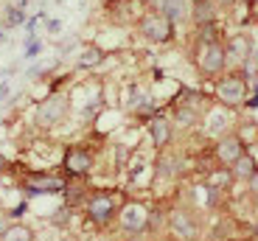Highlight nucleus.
<instances>
[{"label": "nucleus", "instance_id": "f03ea898", "mask_svg": "<svg viewBox=\"0 0 258 241\" xmlns=\"http://www.w3.org/2000/svg\"><path fill=\"white\" fill-rule=\"evenodd\" d=\"M213 96L219 101L222 107L227 110H236V107H244L247 96H250V82H247L244 73L233 70V73H222L216 78V85H213Z\"/></svg>", "mask_w": 258, "mask_h": 241}, {"label": "nucleus", "instance_id": "6ab92c4d", "mask_svg": "<svg viewBox=\"0 0 258 241\" xmlns=\"http://www.w3.org/2000/svg\"><path fill=\"white\" fill-rule=\"evenodd\" d=\"M126 241H141V238H126Z\"/></svg>", "mask_w": 258, "mask_h": 241}, {"label": "nucleus", "instance_id": "f8f14e48", "mask_svg": "<svg viewBox=\"0 0 258 241\" xmlns=\"http://www.w3.org/2000/svg\"><path fill=\"white\" fill-rule=\"evenodd\" d=\"M23 188L28 194H59V191H64V180L62 177H51V174H31L23 183Z\"/></svg>", "mask_w": 258, "mask_h": 241}, {"label": "nucleus", "instance_id": "9b49d317", "mask_svg": "<svg viewBox=\"0 0 258 241\" xmlns=\"http://www.w3.org/2000/svg\"><path fill=\"white\" fill-rule=\"evenodd\" d=\"M219 3L216 0H194L191 3V23L197 28L202 26H216V20H219Z\"/></svg>", "mask_w": 258, "mask_h": 241}, {"label": "nucleus", "instance_id": "20e7f679", "mask_svg": "<svg viewBox=\"0 0 258 241\" xmlns=\"http://www.w3.org/2000/svg\"><path fill=\"white\" fill-rule=\"evenodd\" d=\"M93 163H96V157L87 146H71V149H64L62 171L68 177H87L93 171Z\"/></svg>", "mask_w": 258, "mask_h": 241}, {"label": "nucleus", "instance_id": "6e6552de", "mask_svg": "<svg viewBox=\"0 0 258 241\" xmlns=\"http://www.w3.org/2000/svg\"><path fill=\"white\" fill-rule=\"evenodd\" d=\"M247 151V143L241 140V135H236V132H227V135H222L219 140H216V149H213V154H216V160H219L222 166H233L236 160H239L241 154Z\"/></svg>", "mask_w": 258, "mask_h": 241}, {"label": "nucleus", "instance_id": "0eeeda50", "mask_svg": "<svg viewBox=\"0 0 258 241\" xmlns=\"http://www.w3.org/2000/svg\"><path fill=\"white\" fill-rule=\"evenodd\" d=\"M64 115H68V98L64 96H51L37 107V126L51 129V126H56Z\"/></svg>", "mask_w": 258, "mask_h": 241}, {"label": "nucleus", "instance_id": "7ed1b4c3", "mask_svg": "<svg viewBox=\"0 0 258 241\" xmlns=\"http://www.w3.org/2000/svg\"><path fill=\"white\" fill-rule=\"evenodd\" d=\"M138 34H141L146 42L168 45V42H174V37H177V26L166 17V14L149 9V12L141 14V20H138Z\"/></svg>", "mask_w": 258, "mask_h": 241}, {"label": "nucleus", "instance_id": "a211bd4d", "mask_svg": "<svg viewBox=\"0 0 258 241\" xmlns=\"http://www.w3.org/2000/svg\"><path fill=\"white\" fill-rule=\"evenodd\" d=\"M250 6H258V0H250Z\"/></svg>", "mask_w": 258, "mask_h": 241}, {"label": "nucleus", "instance_id": "f3484780", "mask_svg": "<svg viewBox=\"0 0 258 241\" xmlns=\"http://www.w3.org/2000/svg\"><path fill=\"white\" fill-rule=\"evenodd\" d=\"M219 6H230V3H236V0H216Z\"/></svg>", "mask_w": 258, "mask_h": 241}, {"label": "nucleus", "instance_id": "aec40b11", "mask_svg": "<svg viewBox=\"0 0 258 241\" xmlns=\"http://www.w3.org/2000/svg\"><path fill=\"white\" fill-rule=\"evenodd\" d=\"M143 3H149V0H143Z\"/></svg>", "mask_w": 258, "mask_h": 241}, {"label": "nucleus", "instance_id": "f257e3e1", "mask_svg": "<svg viewBox=\"0 0 258 241\" xmlns=\"http://www.w3.org/2000/svg\"><path fill=\"white\" fill-rule=\"evenodd\" d=\"M227 45L219 37H202L200 48L194 53V65L202 78H219L227 70Z\"/></svg>", "mask_w": 258, "mask_h": 241}, {"label": "nucleus", "instance_id": "ddd939ff", "mask_svg": "<svg viewBox=\"0 0 258 241\" xmlns=\"http://www.w3.org/2000/svg\"><path fill=\"white\" fill-rule=\"evenodd\" d=\"M168 227H171L174 235H180V238H185V241L197 238V233H200V227H197V222H194V216H188L185 210H174V213L168 216Z\"/></svg>", "mask_w": 258, "mask_h": 241}, {"label": "nucleus", "instance_id": "2eb2a0df", "mask_svg": "<svg viewBox=\"0 0 258 241\" xmlns=\"http://www.w3.org/2000/svg\"><path fill=\"white\" fill-rule=\"evenodd\" d=\"M0 241H34V230L28 224H9L0 233Z\"/></svg>", "mask_w": 258, "mask_h": 241}, {"label": "nucleus", "instance_id": "dca6fc26", "mask_svg": "<svg viewBox=\"0 0 258 241\" xmlns=\"http://www.w3.org/2000/svg\"><path fill=\"white\" fill-rule=\"evenodd\" d=\"M101 59H104V51L101 48H84L82 51V56H79V67H96V65H101Z\"/></svg>", "mask_w": 258, "mask_h": 241}, {"label": "nucleus", "instance_id": "9d476101", "mask_svg": "<svg viewBox=\"0 0 258 241\" xmlns=\"http://www.w3.org/2000/svg\"><path fill=\"white\" fill-rule=\"evenodd\" d=\"M149 137H152V143H155L157 151L168 149L171 140H174V121L166 115H157L149 121Z\"/></svg>", "mask_w": 258, "mask_h": 241}, {"label": "nucleus", "instance_id": "1a4fd4ad", "mask_svg": "<svg viewBox=\"0 0 258 241\" xmlns=\"http://www.w3.org/2000/svg\"><path fill=\"white\" fill-rule=\"evenodd\" d=\"M146 6L160 12V14H166L174 26L191 20V0H149Z\"/></svg>", "mask_w": 258, "mask_h": 241}, {"label": "nucleus", "instance_id": "4468645a", "mask_svg": "<svg viewBox=\"0 0 258 241\" xmlns=\"http://www.w3.org/2000/svg\"><path fill=\"white\" fill-rule=\"evenodd\" d=\"M227 171H230V177L236 180V183H250V180H252V174L258 171V160L252 157V151L247 149L244 154H241L239 160H236V163H233V166H227Z\"/></svg>", "mask_w": 258, "mask_h": 241}, {"label": "nucleus", "instance_id": "39448f33", "mask_svg": "<svg viewBox=\"0 0 258 241\" xmlns=\"http://www.w3.org/2000/svg\"><path fill=\"white\" fill-rule=\"evenodd\" d=\"M118 202H115V196H110V194H93L90 199H87V205H84V213L90 216V222H96V224H107V222H112L118 216Z\"/></svg>", "mask_w": 258, "mask_h": 241}, {"label": "nucleus", "instance_id": "423d86ee", "mask_svg": "<svg viewBox=\"0 0 258 241\" xmlns=\"http://www.w3.org/2000/svg\"><path fill=\"white\" fill-rule=\"evenodd\" d=\"M118 224L132 235L143 233L149 227V208L143 202H126L118 210Z\"/></svg>", "mask_w": 258, "mask_h": 241}]
</instances>
